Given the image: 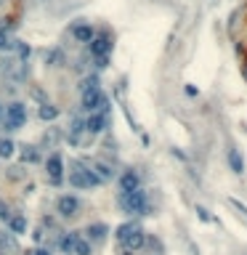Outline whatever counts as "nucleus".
Returning a JSON list of instances; mask_svg holds the SVG:
<instances>
[{
	"label": "nucleus",
	"mask_w": 247,
	"mask_h": 255,
	"mask_svg": "<svg viewBox=\"0 0 247 255\" xmlns=\"http://www.w3.org/2000/svg\"><path fill=\"white\" fill-rule=\"evenodd\" d=\"M14 45H16V40H11L8 32L0 30V51H14Z\"/></svg>",
	"instance_id": "5701e85b"
},
{
	"label": "nucleus",
	"mask_w": 247,
	"mask_h": 255,
	"mask_svg": "<svg viewBox=\"0 0 247 255\" xmlns=\"http://www.w3.org/2000/svg\"><path fill=\"white\" fill-rule=\"evenodd\" d=\"M37 115H40V120H46V122H50V120H56V117H59V109H56L53 104H43L40 106V112H37Z\"/></svg>",
	"instance_id": "f3484780"
},
{
	"label": "nucleus",
	"mask_w": 247,
	"mask_h": 255,
	"mask_svg": "<svg viewBox=\"0 0 247 255\" xmlns=\"http://www.w3.org/2000/svg\"><path fill=\"white\" fill-rule=\"evenodd\" d=\"M144 245H147V234H144V229H138V226L125 237V242H122L125 253H136V250H141Z\"/></svg>",
	"instance_id": "6e6552de"
},
{
	"label": "nucleus",
	"mask_w": 247,
	"mask_h": 255,
	"mask_svg": "<svg viewBox=\"0 0 247 255\" xmlns=\"http://www.w3.org/2000/svg\"><path fill=\"white\" fill-rule=\"evenodd\" d=\"M245 67H247V51H245Z\"/></svg>",
	"instance_id": "473e14b6"
},
{
	"label": "nucleus",
	"mask_w": 247,
	"mask_h": 255,
	"mask_svg": "<svg viewBox=\"0 0 247 255\" xmlns=\"http://www.w3.org/2000/svg\"><path fill=\"white\" fill-rule=\"evenodd\" d=\"M120 205L125 213H136V215H147L149 213V202H147V194L141 189L136 191H128V194H120Z\"/></svg>",
	"instance_id": "f257e3e1"
},
{
	"label": "nucleus",
	"mask_w": 247,
	"mask_h": 255,
	"mask_svg": "<svg viewBox=\"0 0 247 255\" xmlns=\"http://www.w3.org/2000/svg\"><path fill=\"white\" fill-rule=\"evenodd\" d=\"M197 215H199V221H205V223H210V221H213V218H210V213H207L205 207H197Z\"/></svg>",
	"instance_id": "cd10ccee"
},
{
	"label": "nucleus",
	"mask_w": 247,
	"mask_h": 255,
	"mask_svg": "<svg viewBox=\"0 0 247 255\" xmlns=\"http://www.w3.org/2000/svg\"><path fill=\"white\" fill-rule=\"evenodd\" d=\"M72 255H91V242L80 237V239L75 242V247H72Z\"/></svg>",
	"instance_id": "412c9836"
},
{
	"label": "nucleus",
	"mask_w": 247,
	"mask_h": 255,
	"mask_svg": "<svg viewBox=\"0 0 247 255\" xmlns=\"http://www.w3.org/2000/svg\"><path fill=\"white\" fill-rule=\"evenodd\" d=\"M46 64L64 67V53H61V51H48V53H46Z\"/></svg>",
	"instance_id": "aec40b11"
},
{
	"label": "nucleus",
	"mask_w": 247,
	"mask_h": 255,
	"mask_svg": "<svg viewBox=\"0 0 247 255\" xmlns=\"http://www.w3.org/2000/svg\"><path fill=\"white\" fill-rule=\"evenodd\" d=\"M80 88H82V90H93V88H99V77H96V75H93V77H85Z\"/></svg>",
	"instance_id": "a878e982"
},
{
	"label": "nucleus",
	"mask_w": 247,
	"mask_h": 255,
	"mask_svg": "<svg viewBox=\"0 0 247 255\" xmlns=\"http://www.w3.org/2000/svg\"><path fill=\"white\" fill-rule=\"evenodd\" d=\"M27 255H50L48 250H32V253H27Z\"/></svg>",
	"instance_id": "7c9ffc66"
},
{
	"label": "nucleus",
	"mask_w": 247,
	"mask_h": 255,
	"mask_svg": "<svg viewBox=\"0 0 247 255\" xmlns=\"http://www.w3.org/2000/svg\"><path fill=\"white\" fill-rule=\"evenodd\" d=\"M229 165H231L234 173H245V160L237 154V152H229Z\"/></svg>",
	"instance_id": "6ab92c4d"
},
{
	"label": "nucleus",
	"mask_w": 247,
	"mask_h": 255,
	"mask_svg": "<svg viewBox=\"0 0 247 255\" xmlns=\"http://www.w3.org/2000/svg\"><path fill=\"white\" fill-rule=\"evenodd\" d=\"M242 75H245V80H247V67L242 64Z\"/></svg>",
	"instance_id": "2f4dec72"
},
{
	"label": "nucleus",
	"mask_w": 247,
	"mask_h": 255,
	"mask_svg": "<svg viewBox=\"0 0 247 255\" xmlns=\"http://www.w3.org/2000/svg\"><path fill=\"white\" fill-rule=\"evenodd\" d=\"M80 239V234H77V231H69V234L64 237V239H61V250H64L66 255H72V247H75V242Z\"/></svg>",
	"instance_id": "a211bd4d"
},
{
	"label": "nucleus",
	"mask_w": 247,
	"mask_h": 255,
	"mask_svg": "<svg viewBox=\"0 0 247 255\" xmlns=\"http://www.w3.org/2000/svg\"><path fill=\"white\" fill-rule=\"evenodd\" d=\"M14 48L19 51V59H21V61H27V59H30L32 48H30V45H27V43H19V40H16V45H14Z\"/></svg>",
	"instance_id": "393cba45"
},
{
	"label": "nucleus",
	"mask_w": 247,
	"mask_h": 255,
	"mask_svg": "<svg viewBox=\"0 0 247 255\" xmlns=\"http://www.w3.org/2000/svg\"><path fill=\"white\" fill-rule=\"evenodd\" d=\"M11 215H14V213H11V205L0 200V218H3V221H11Z\"/></svg>",
	"instance_id": "bb28decb"
},
{
	"label": "nucleus",
	"mask_w": 247,
	"mask_h": 255,
	"mask_svg": "<svg viewBox=\"0 0 247 255\" xmlns=\"http://www.w3.org/2000/svg\"><path fill=\"white\" fill-rule=\"evenodd\" d=\"M19 154H21V162H37L40 160V152L35 149V146H19Z\"/></svg>",
	"instance_id": "2eb2a0df"
},
{
	"label": "nucleus",
	"mask_w": 247,
	"mask_h": 255,
	"mask_svg": "<svg viewBox=\"0 0 247 255\" xmlns=\"http://www.w3.org/2000/svg\"><path fill=\"white\" fill-rule=\"evenodd\" d=\"M0 117H3V104H0Z\"/></svg>",
	"instance_id": "72a5a7b5"
},
{
	"label": "nucleus",
	"mask_w": 247,
	"mask_h": 255,
	"mask_svg": "<svg viewBox=\"0 0 247 255\" xmlns=\"http://www.w3.org/2000/svg\"><path fill=\"white\" fill-rule=\"evenodd\" d=\"M88 48H91V56H109V51H112V40H109V35H96L91 43H88Z\"/></svg>",
	"instance_id": "1a4fd4ad"
},
{
	"label": "nucleus",
	"mask_w": 247,
	"mask_h": 255,
	"mask_svg": "<svg viewBox=\"0 0 247 255\" xmlns=\"http://www.w3.org/2000/svg\"><path fill=\"white\" fill-rule=\"evenodd\" d=\"M138 184H141V181H138V173H133V170H128V173H122V175H120V189H122V194L141 189Z\"/></svg>",
	"instance_id": "9b49d317"
},
{
	"label": "nucleus",
	"mask_w": 247,
	"mask_h": 255,
	"mask_svg": "<svg viewBox=\"0 0 247 255\" xmlns=\"http://www.w3.org/2000/svg\"><path fill=\"white\" fill-rule=\"evenodd\" d=\"M8 226H11L14 234H24V231H27V218H24V215H11Z\"/></svg>",
	"instance_id": "dca6fc26"
},
{
	"label": "nucleus",
	"mask_w": 247,
	"mask_h": 255,
	"mask_svg": "<svg viewBox=\"0 0 247 255\" xmlns=\"http://www.w3.org/2000/svg\"><path fill=\"white\" fill-rule=\"evenodd\" d=\"M106 125H109V117H106L104 112H91V115L85 117V133H91V136L104 133Z\"/></svg>",
	"instance_id": "423d86ee"
},
{
	"label": "nucleus",
	"mask_w": 247,
	"mask_h": 255,
	"mask_svg": "<svg viewBox=\"0 0 247 255\" xmlns=\"http://www.w3.org/2000/svg\"><path fill=\"white\" fill-rule=\"evenodd\" d=\"M24 122H27V106L21 101H14V104L5 106V120H3L5 130H19Z\"/></svg>",
	"instance_id": "7ed1b4c3"
},
{
	"label": "nucleus",
	"mask_w": 247,
	"mask_h": 255,
	"mask_svg": "<svg viewBox=\"0 0 247 255\" xmlns=\"http://www.w3.org/2000/svg\"><path fill=\"white\" fill-rule=\"evenodd\" d=\"M16 152V144L11 138H0V157H11Z\"/></svg>",
	"instance_id": "4be33fe9"
},
{
	"label": "nucleus",
	"mask_w": 247,
	"mask_h": 255,
	"mask_svg": "<svg viewBox=\"0 0 247 255\" xmlns=\"http://www.w3.org/2000/svg\"><path fill=\"white\" fill-rule=\"evenodd\" d=\"M106 61H109V56H99V59H96V67H99V69H104Z\"/></svg>",
	"instance_id": "c756f323"
},
{
	"label": "nucleus",
	"mask_w": 247,
	"mask_h": 255,
	"mask_svg": "<svg viewBox=\"0 0 247 255\" xmlns=\"http://www.w3.org/2000/svg\"><path fill=\"white\" fill-rule=\"evenodd\" d=\"M133 229H136V226H133V223H122L120 229H117V234H115V237H117V242H120V245H122V242H125V237L131 234Z\"/></svg>",
	"instance_id": "b1692460"
},
{
	"label": "nucleus",
	"mask_w": 247,
	"mask_h": 255,
	"mask_svg": "<svg viewBox=\"0 0 247 255\" xmlns=\"http://www.w3.org/2000/svg\"><path fill=\"white\" fill-rule=\"evenodd\" d=\"M46 173H48L50 184H61V181H64V162H61L59 154H50V157H48Z\"/></svg>",
	"instance_id": "0eeeda50"
},
{
	"label": "nucleus",
	"mask_w": 247,
	"mask_h": 255,
	"mask_svg": "<svg viewBox=\"0 0 247 255\" xmlns=\"http://www.w3.org/2000/svg\"><path fill=\"white\" fill-rule=\"evenodd\" d=\"M229 202H231V205L237 207V210L242 213V215H247V205H242V202H239V200H234V197H231V200H229Z\"/></svg>",
	"instance_id": "c85d7f7f"
},
{
	"label": "nucleus",
	"mask_w": 247,
	"mask_h": 255,
	"mask_svg": "<svg viewBox=\"0 0 247 255\" xmlns=\"http://www.w3.org/2000/svg\"><path fill=\"white\" fill-rule=\"evenodd\" d=\"M85 234H88V242H104L106 234H109V229H106L104 223H91L85 229Z\"/></svg>",
	"instance_id": "ddd939ff"
},
{
	"label": "nucleus",
	"mask_w": 247,
	"mask_h": 255,
	"mask_svg": "<svg viewBox=\"0 0 247 255\" xmlns=\"http://www.w3.org/2000/svg\"><path fill=\"white\" fill-rule=\"evenodd\" d=\"M82 109L85 112H104L106 115V109H109V99H106L99 88L82 90Z\"/></svg>",
	"instance_id": "20e7f679"
},
{
	"label": "nucleus",
	"mask_w": 247,
	"mask_h": 255,
	"mask_svg": "<svg viewBox=\"0 0 247 255\" xmlns=\"http://www.w3.org/2000/svg\"><path fill=\"white\" fill-rule=\"evenodd\" d=\"M93 173H96L99 178H101V184H104V181H112V178L117 175L115 168H112L109 162H96V165H93Z\"/></svg>",
	"instance_id": "4468645a"
},
{
	"label": "nucleus",
	"mask_w": 247,
	"mask_h": 255,
	"mask_svg": "<svg viewBox=\"0 0 247 255\" xmlns=\"http://www.w3.org/2000/svg\"><path fill=\"white\" fill-rule=\"evenodd\" d=\"M82 133H85V120H82V117H75V120L69 122V133H66L69 144L77 146V144L82 141Z\"/></svg>",
	"instance_id": "9d476101"
},
{
	"label": "nucleus",
	"mask_w": 247,
	"mask_h": 255,
	"mask_svg": "<svg viewBox=\"0 0 247 255\" xmlns=\"http://www.w3.org/2000/svg\"><path fill=\"white\" fill-rule=\"evenodd\" d=\"M69 186H75V189H93V186H101V178L91 168H77V170H69Z\"/></svg>",
	"instance_id": "f03ea898"
},
{
	"label": "nucleus",
	"mask_w": 247,
	"mask_h": 255,
	"mask_svg": "<svg viewBox=\"0 0 247 255\" xmlns=\"http://www.w3.org/2000/svg\"><path fill=\"white\" fill-rule=\"evenodd\" d=\"M80 200H77L75 194H64L59 197V202H56V213L61 215V218H75V215H80Z\"/></svg>",
	"instance_id": "39448f33"
},
{
	"label": "nucleus",
	"mask_w": 247,
	"mask_h": 255,
	"mask_svg": "<svg viewBox=\"0 0 247 255\" xmlns=\"http://www.w3.org/2000/svg\"><path fill=\"white\" fill-rule=\"evenodd\" d=\"M72 37H75L77 43H91L93 37H96V32H93L91 24H75L72 27Z\"/></svg>",
	"instance_id": "f8f14e48"
}]
</instances>
